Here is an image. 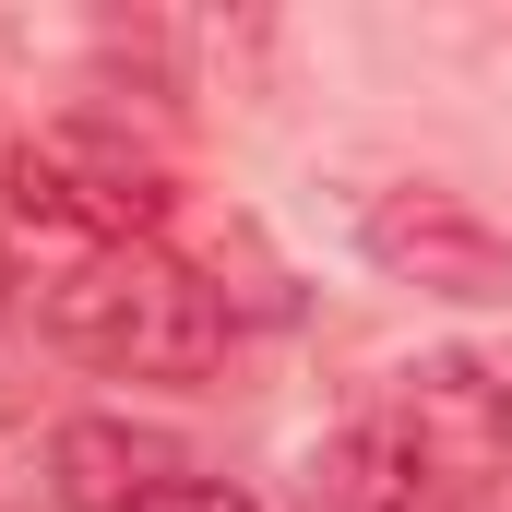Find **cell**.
<instances>
[{
    "label": "cell",
    "mask_w": 512,
    "mask_h": 512,
    "mask_svg": "<svg viewBox=\"0 0 512 512\" xmlns=\"http://www.w3.org/2000/svg\"><path fill=\"white\" fill-rule=\"evenodd\" d=\"M36 310H48V334H60L72 358L131 370V382H191V370L227 358V298H215L191 262H167L155 239H143V251H84L72 274H48Z\"/></svg>",
    "instance_id": "obj_1"
},
{
    "label": "cell",
    "mask_w": 512,
    "mask_h": 512,
    "mask_svg": "<svg viewBox=\"0 0 512 512\" xmlns=\"http://www.w3.org/2000/svg\"><path fill=\"white\" fill-rule=\"evenodd\" d=\"M167 215V167H143L120 131L72 120L12 143V227H48V239H96V251H143Z\"/></svg>",
    "instance_id": "obj_2"
},
{
    "label": "cell",
    "mask_w": 512,
    "mask_h": 512,
    "mask_svg": "<svg viewBox=\"0 0 512 512\" xmlns=\"http://www.w3.org/2000/svg\"><path fill=\"white\" fill-rule=\"evenodd\" d=\"M358 251L382 262L393 286H417V298H465V310H501L512 298V239L477 215V203H453V191H382L370 215H358Z\"/></svg>",
    "instance_id": "obj_3"
},
{
    "label": "cell",
    "mask_w": 512,
    "mask_h": 512,
    "mask_svg": "<svg viewBox=\"0 0 512 512\" xmlns=\"http://www.w3.org/2000/svg\"><path fill=\"white\" fill-rule=\"evenodd\" d=\"M393 429H405L417 477H501L512 465V370H489V358H417Z\"/></svg>",
    "instance_id": "obj_4"
},
{
    "label": "cell",
    "mask_w": 512,
    "mask_h": 512,
    "mask_svg": "<svg viewBox=\"0 0 512 512\" xmlns=\"http://www.w3.org/2000/svg\"><path fill=\"white\" fill-rule=\"evenodd\" d=\"M167 489H191V453L167 429H131V417H72L48 441V501L60 512H155Z\"/></svg>",
    "instance_id": "obj_5"
},
{
    "label": "cell",
    "mask_w": 512,
    "mask_h": 512,
    "mask_svg": "<svg viewBox=\"0 0 512 512\" xmlns=\"http://www.w3.org/2000/svg\"><path fill=\"white\" fill-rule=\"evenodd\" d=\"M417 453H405V429L393 417H358V429H334L310 465H298V501L310 512H417Z\"/></svg>",
    "instance_id": "obj_6"
},
{
    "label": "cell",
    "mask_w": 512,
    "mask_h": 512,
    "mask_svg": "<svg viewBox=\"0 0 512 512\" xmlns=\"http://www.w3.org/2000/svg\"><path fill=\"white\" fill-rule=\"evenodd\" d=\"M155 512H262V501H251V489H167Z\"/></svg>",
    "instance_id": "obj_7"
},
{
    "label": "cell",
    "mask_w": 512,
    "mask_h": 512,
    "mask_svg": "<svg viewBox=\"0 0 512 512\" xmlns=\"http://www.w3.org/2000/svg\"><path fill=\"white\" fill-rule=\"evenodd\" d=\"M0 298H12V262H0Z\"/></svg>",
    "instance_id": "obj_8"
}]
</instances>
